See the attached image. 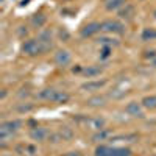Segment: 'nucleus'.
Instances as JSON below:
<instances>
[{
    "label": "nucleus",
    "instance_id": "obj_21",
    "mask_svg": "<svg viewBox=\"0 0 156 156\" xmlns=\"http://www.w3.org/2000/svg\"><path fill=\"white\" fill-rule=\"evenodd\" d=\"M111 133L108 131V129H105V128H103V129H100V131H97L94 136H92V140L94 142H100V140H105L108 136H109Z\"/></svg>",
    "mask_w": 156,
    "mask_h": 156
},
{
    "label": "nucleus",
    "instance_id": "obj_9",
    "mask_svg": "<svg viewBox=\"0 0 156 156\" xmlns=\"http://www.w3.org/2000/svg\"><path fill=\"white\" fill-rule=\"evenodd\" d=\"M47 136H48V131H47L45 128H42V126H34L31 131H30V137H31L33 140H37V142L45 140Z\"/></svg>",
    "mask_w": 156,
    "mask_h": 156
},
{
    "label": "nucleus",
    "instance_id": "obj_35",
    "mask_svg": "<svg viewBox=\"0 0 156 156\" xmlns=\"http://www.w3.org/2000/svg\"><path fill=\"white\" fill-rule=\"evenodd\" d=\"M154 17H156V11H154Z\"/></svg>",
    "mask_w": 156,
    "mask_h": 156
},
{
    "label": "nucleus",
    "instance_id": "obj_3",
    "mask_svg": "<svg viewBox=\"0 0 156 156\" xmlns=\"http://www.w3.org/2000/svg\"><path fill=\"white\" fill-rule=\"evenodd\" d=\"M101 31L109 33V34H123L125 25L119 20H105L101 22Z\"/></svg>",
    "mask_w": 156,
    "mask_h": 156
},
{
    "label": "nucleus",
    "instance_id": "obj_16",
    "mask_svg": "<svg viewBox=\"0 0 156 156\" xmlns=\"http://www.w3.org/2000/svg\"><path fill=\"white\" fill-rule=\"evenodd\" d=\"M45 22H47V17L42 14V12H39V14H34L33 19H31V25H33L34 28H41V27H44Z\"/></svg>",
    "mask_w": 156,
    "mask_h": 156
},
{
    "label": "nucleus",
    "instance_id": "obj_18",
    "mask_svg": "<svg viewBox=\"0 0 156 156\" xmlns=\"http://www.w3.org/2000/svg\"><path fill=\"white\" fill-rule=\"evenodd\" d=\"M109 156H131V150L125 147H112Z\"/></svg>",
    "mask_w": 156,
    "mask_h": 156
},
{
    "label": "nucleus",
    "instance_id": "obj_33",
    "mask_svg": "<svg viewBox=\"0 0 156 156\" xmlns=\"http://www.w3.org/2000/svg\"><path fill=\"white\" fill-rule=\"evenodd\" d=\"M150 64H151V66H153V67H156V56H154V58L151 59V62H150Z\"/></svg>",
    "mask_w": 156,
    "mask_h": 156
},
{
    "label": "nucleus",
    "instance_id": "obj_4",
    "mask_svg": "<svg viewBox=\"0 0 156 156\" xmlns=\"http://www.w3.org/2000/svg\"><path fill=\"white\" fill-rule=\"evenodd\" d=\"M53 59H55L56 66L67 67L69 64H70V61H72V55H70L69 50H58L56 53H55V56H53Z\"/></svg>",
    "mask_w": 156,
    "mask_h": 156
},
{
    "label": "nucleus",
    "instance_id": "obj_5",
    "mask_svg": "<svg viewBox=\"0 0 156 156\" xmlns=\"http://www.w3.org/2000/svg\"><path fill=\"white\" fill-rule=\"evenodd\" d=\"M37 41L42 47V51H48L53 48V37H51V33L50 30H45V31H41L37 36Z\"/></svg>",
    "mask_w": 156,
    "mask_h": 156
},
{
    "label": "nucleus",
    "instance_id": "obj_6",
    "mask_svg": "<svg viewBox=\"0 0 156 156\" xmlns=\"http://www.w3.org/2000/svg\"><path fill=\"white\" fill-rule=\"evenodd\" d=\"M125 111L131 117H139V119L144 117V106H142L140 101H129L126 105V108H125Z\"/></svg>",
    "mask_w": 156,
    "mask_h": 156
},
{
    "label": "nucleus",
    "instance_id": "obj_28",
    "mask_svg": "<svg viewBox=\"0 0 156 156\" xmlns=\"http://www.w3.org/2000/svg\"><path fill=\"white\" fill-rule=\"evenodd\" d=\"M25 150L28 151V154H36V147L34 145H27V147H25Z\"/></svg>",
    "mask_w": 156,
    "mask_h": 156
},
{
    "label": "nucleus",
    "instance_id": "obj_1",
    "mask_svg": "<svg viewBox=\"0 0 156 156\" xmlns=\"http://www.w3.org/2000/svg\"><path fill=\"white\" fill-rule=\"evenodd\" d=\"M22 126V122L20 120H8V122H3L0 125V139L2 142H6V139L9 136H12L17 129Z\"/></svg>",
    "mask_w": 156,
    "mask_h": 156
},
{
    "label": "nucleus",
    "instance_id": "obj_31",
    "mask_svg": "<svg viewBox=\"0 0 156 156\" xmlns=\"http://www.w3.org/2000/svg\"><path fill=\"white\" fill-rule=\"evenodd\" d=\"M59 34H61V37L64 36V39H69V33H67L66 30H61V31H59Z\"/></svg>",
    "mask_w": 156,
    "mask_h": 156
},
{
    "label": "nucleus",
    "instance_id": "obj_24",
    "mask_svg": "<svg viewBox=\"0 0 156 156\" xmlns=\"http://www.w3.org/2000/svg\"><path fill=\"white\" fill-rule=\"evenodd\" d=\"M111 55H112V47L103 45L101 50H100V58H101V59H106V58H109Z\"/></svg>",
    "mask_w": 156,
    "mask_h": 156
},
{
    "label": "nucleus",
    "instance_id": "obj_10",
    "mask_svg": "<svg viewBox=\"0 0 156 156\" xmlns=\"http://www.w3.org/2000/svg\"><path fill=\"white\" fill-rule=\"evenodd\" d=\"M86 125H87L90 129H95V131H100V129L105 128L106 120L103 119V117H90V119H87Z\"/></svg>",
    "mask_w": 156,
    "mask_h": 156
},
{
    "label": "nucleus",
    "instance_id": "obj_20",
    "mask_svg": "<svg viewBox=\"0 0 156 156\" xmlns=\"http://www.w3.org/2000/svg\"><path fill=\"white\" fill-rule=\"evenodd\" d=\"M58 133L62 137V140H70L73 137V131H72V128H69V126H61Z\"/></svg>",
    "mask_w": 156,
    "mask_h": 156
},
{
    "label": "nucleus",
    "instance_id": "obj_17",
    "mask_svg": "<svg viewBox=\"0 0 156 156\" xmlns=\"http://www.w3.org/2000/svg\"><path fill=\"white\" fill-rule=\"evenodd\" d=\"M55 94H56V89H53V87H47V89H44V90H41V92H39V98L48 100V101H53Z\"/></svg>",
    "mask_w": 156,
    "mask_h": 156
},
{
    "label": "nucleus",
    "instance_id": "obj_30",
    "mask_svg": "<svg viewBox=\"0 0 156 156\" xmlns=\"http://www.w3.org/2000/svg\"><path fill=\"white\" fill-rule=\"evenodd\" d=\"M17 33H19L20 36H23V34H27L28 31H27V28H25V27H19V30H17Z\"/></svg>",
    "mask_w": 156,
    "mask_h": 156
},
{
    "label": "nucleus",
    "instance_id": "obj_8",
    "mask_svg": "<svg viewBox=\"0 0 156 156\" xmlns=\"http://www.w3.org/2000/svg\"><path fill=\"white\" fill-rule=\"evenodd\" d=\"M105 84H106V80H94V81L83 83L80 86V89L81 90H87V92H92V90H100Z\"/></svg>",
    "mask_w": 156,
    "mask_h": 156
},
{
    "label": "nucleus",
    "instance_id": "obj_19",
    "mask_svg": "<svg viewBox=\"0 0 156 156\" xmlns=\"http://www.w3.org/2000/svg\"><path fill=\"white\" fill-rule=\"evenodd\" d=\"M69 98H70V95L66 92V90H56L53 101H55V103H67Z\"/></svg>",
    "mask_w": 156,
    "mask_h": 156
},
{
    "label": "nucleus",
    "instance_id": "obj_11",
    "mask_svg": "<svg viewBox=\"0 0 156 156\" xmlns=\"http://www.w3.org/2000/svg\"><path fill=\"white\" fill-rule=\"evenodd\" d=\"M134 12H136V9H134L133 5L125 3V5L119 9V17H120V19H125V20H131L133 16H134Z\"/></svg>",
    "mask_w": 156,
    "mask_h": 156
},
{
    "label": "nucleus",
    "instance_id": "obj_15",
    "mask_svg": "<svg viewBox=\"0 0 156 156\" xmlns=\"http://www.w3.org/2000/svg\"><path fill=\"white\" fill-rule=\"evenodd\" d=\"M140 103H142V106H144L145 109L153 111V109H156V95H147V97L142 98Z\"/></svg>",
    "mask_w": 156,
    "mask_h": 156
},
{
    "label": "nucleus",
    "instance_id": "obj_26",
    "mask_svg": "<svg viewBox=\"0 0 156 156\" xmlns=\"http://www.w3.org/2000/svg\"><path fill=\"white\" fill-rule=\"evenodd\" d=\"M97 42L101 44V45H109V47H112V44H114V45L119 44V42L115 41V39H109V37H98Z\"/></svg>",
    "mask_w": 156,
    "mask_h": 156
},
{
    "label": "nucleus",
    "instance_id": "obj_22",
    "mask_svg": "<svg viewBox=\"0 0 156 156\" xmlns=\"http://www.w3.org/2000/svg\"><path fill=\"white\" fill-rule=\"evenodd\" d=\"M142 39H144V41H153V39H156V30L154 28H145L142 31Z\"/></svg>",
    "mask_w": 156,
    "mask_h": 156
},
{
    "label": "nucleus",
    "instance_id": "obj_36",
    "mask_svg": "<svg viewBox=\"0 0 156 156\" xmlns=\"http://www.w3.org/2000/svg\"><path fill=\"white\" fill-rule=\"evenodd\" d=\"M154 156H156V154H154Z\"/></svg>",
    "mask_w": 156,
    "mask_h": 156
},
{
    "label": "nucleus",
    "instance_id": "obj_14",
    "mask_svg": "<svg viewBox=\"0 0 156 156\" xmlns=\"http://www.w3.org/2000/svg\"><path fill=\"white\" fill-rule=\"evenodd\" d=\"M86 105H87V106H94V108L103 106V105H106V97H103V95H94V97L87 98Z\"/></svg>",
    "mask_w": 156,
    "mask_h": 156
},
{
    "label": "nucleus",
    "instance_id": "obj_29",
    "mask_svg": "<svg viewBox=\"0 0 156 156\" xmlns=\"http://www.w3.org/2000/svg\"><path fill=\"white\" fill-rule=\"evenodd\" d=\"M156 56V51L154 50H150V51H145V58H150V59H153Z\"/></svg>",
    "mask_w": 156,
    "mask_h": 156
},
{
    "label": "nucleus",
    "instance_id": "obj_12",
    "mask_svg": "<svg viewBox=\"0 0 156 156\" xmlns=\"http://www.w3.org/2000/svg\"><path fill=\"white\" fill-rule=\"evenodd\" d=\"M103 72V69L100 66H87L81 70V73L86 76V78H94V76H98L100 73Z\"/></svg>",
    "mask_w": 156,
    "mask_h": 156
},
{
    "label": "nucleus",
    "instance_id": "obj_13",
    "mask_svg": "<svg viewBox=\"0 0 156 156\" xmlns=\"http://www.w3.org/2000/svg\"><path fill=\"white\" fill-rule=\"evenodd\" d=\"M103 3L108 11H119L125 5V0H103Z\"/></svg>",
    "mask_w": 156,
    "mask_h": 156
},
{
    "label": "nucleus",
    "instance_id": "obj_34",
    "mask_svg": "<svg viewBox=\"0 0 156 156\" xmlns=\"http://www.w3.org/2000/svg\"><path fill=\"white\" fill-rule=\"evenodd\" d=\"M2 156H9V154H6V153H5V154H2Z\"/></svg>",
    "mask_w": 156,
    "mask_h": 156
},
{
    "label": "nucleus",
    "instance_id": "obj_7",
    "mask_svg": "<svg viewBox=\"0 0 156 156\" xmlns=\"http://www.w3.org/2000/svg\"><path fill=\"white\" fill-rule=\"evenodd\" d=\"M98 31H101V23H98V22H89L87 25H84V27L81 28L80 34L83 37H90V36L97 34Z\"/></svg>",
    "mask_w": 156,
    "mask_h": 156
},
{
    "label": "nucleus",
    "instance_id": "obj_23",
    "mask_svg": "<svg viewBox=\"0 0 156 156\" xmlns=\"http://www.w3.org/2000/svg\"><path fill=\"white\" fill-rule=\"evenodd\" d=\"M109 151H111V147L100 145V147L95 148V156H109Z\"/></svg>",
    "mask_w": 156,
    "mask_h": 156
},
{
    "label": "nucleus",
    "instance_id": "obj_32",
    "mask_svg": "<svg viewBox=\"0 0 156 156\" xmlns=\"http://www.w3.org/2000/svg\"><path fill=\"white\" fill-rule=\"evenodd\" d=\"M64 156H80V153H78V151H69V153H66Z\"/></svg>",
    "mask_w": 156,
    "mask_h": 156
},
{
    "label": "nucleus",
    "instance_id": "obj_2",
    "mask_svg": "<svg viewBox=\"0 0 156 156\" xmlns=\"http://www.w3.org/2000/svg\"><path fill=\"white\" fill-rule=\"evenodd\" d=\"M22 51L25 55H28V56H36V55L44 53L42 47H41V44H39L37 39H27V41L22 44Z\"/></svg>",
    "mask_w": 156,
    "mask_h": 156
},
{
    "label": "nucleus",
    "instance_id": "obj_25",
    "mask_svg": "<svg viewBox=\"0 0 156 156\" xmlns=\"http://www.w3.org/2000/svg\"><path fill=\"white\" fill-rule=\"evenodd\" d=\"M109 95H111V98L120 100V98H123V97L126 95V90H123V89H112Z\"/></svg>",
    "mask_w": 156,
    "mask_h": 156
},
{
    "label": "nucleus",
    "instance_id": "obj_27",
    "mask_svg": "<svg viewBox=\"0 0 156 156\" xmlns=\"http://www.w3.org/2000/svg\"><path fill=\"white\" fill-rule=\"evenodd\" d=\"M16 109L19 112H30V111H33V105H30V103H20Z\"/></svg>",
    "mask_w": 156,
    "mask_h": 156
}]
</instances>
